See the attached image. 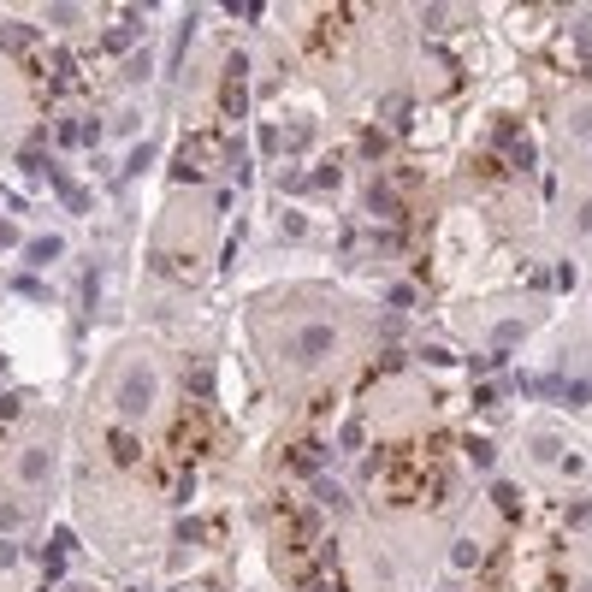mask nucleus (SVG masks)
Returning <instances> with one entry per match:
<instances>
[{
    "mask_svg": "<svg viewBox=\"0 0 592 592\" xmlns=\"http://www.w3.org/2000/svg\"><path fill=\"white\" fill-rule=\"evenodd\" d=\"M148 403V373H131V385H125V414H136Z\"/></svg>",
    "mask_w": 592,
    "mask_h": 592,
    "instance_id": "nucleus-1",
    "label": "nucleus"
},
{
    "mask_svg": "<svg viewBox=\"0 0 592 592\" xmlns=\"http://www.w3.org/2000/svg\"><path fill=\"white\" fill-rule=\"evenodd\" d=\"M326 338H332V332H326V326H314L308 338H302V355H320V350H326Z\"/></svg>",
    "mask_w": 592,
    "mask_h": 592,
    "instance_id": "nucleus-2",
    "label": "nucleus"
}]
</instances>
